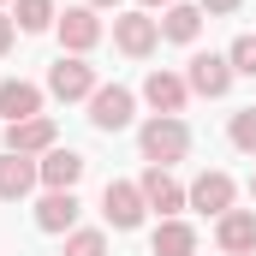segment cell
Masks as SVG:
<instances>
[{"label":"cell","instance_id":"6da1fadb","mask_svg":"<svg viewBox=\"0 0 256 256\" xmlns=\"http://www.w3.org/2000/svg\"><path fill=\"white\" fill-rule=\"evenodd\" d=\"M137 149H143V161H149V167H173V161H185L191 131H185L179 114H149L143 131H137Z\"/></svg>","mask_w":256,"mask_h":256},{"label":"cell","instance_id":"7a4b0ae2","mask_svg":"<svg viewBox=\"0 0 256 256\" xmlns=\"http://www.w3.org/2000/svg\"><path fill=\"white\" fill-rule=\"evenodd\" d=\"M102 84H96V66L84 60V54H60V60L48 66V96H60V102H90Z\"/></svg>","mask_w":256,"mask_h":256},{"label":"cell","instance_id":"3957f363","mask_svg":"<svg viewBox=\"0 0 256 256\" xmlns=\"http://www.w3.org/2000/svg\"><path fill=\"white\" fill-rule=\"evenodd\" d=\"M143 214H149L143 191H137L131 179H108V191H102V220H108L114 232H137V226H143Z\"/></svg>","mask_w":256,"mask_h":256},{"label":"cell","instance_id":"277c9868","mask_svg":"<svg viewBox=\"0 0 256 256\" xmlns=\"http://www.w3.org/2000/svg\"><path fill=\"white\" fill-rule=\"evenodd\" d=\"M131 114H137V96H131L126 84H102V90L90 96V126L96 131H126Z\"/></svg>","mask_w":256,"mask_h":256},{"label":"cell","instance_id":"5b68a950","mask_svg":"<svg viewBox=\"0 0 256 256\" xmlns=\"http://www.w3.org/2000/svg\"><path fill=\"white\" fill-rule=\"evenodd\" d=\"M155 42H161V18H149V12H120L114 18V48L120 54L143 60V54H155Z\"/></svg>","mask_w":256,"mask_h":256},{"label":"cell","instance_id":"8992f818","mask_svg":"<svg viewBox=\"0 0 256 256\" xmlns=\"http://www.w3.org/2000/svg\"><path fill=\"white\" fill-rule=\"evenodd\" d=\"M185 84H191V96L220 102V96L232 90V60H226V54H191V66H185Z\"/></svg>","mask_w":256,"mask_h":256},{"label":"cell","instance_id":"52a82bcc","mask_svg":"<svg viewBox=\"0 0 256 256\" xmlns=\"http://www.w3.org/2000/svg\"><path fill=\"white\" fill-rule=\"evenodd\" d=\"M54 30H60V48H66V54H90V48L102 42V18H96L90 6H66L60 18H54Z\"/></svg>","mask_w":256,"mask_h":256},{"label":"cell","instance_id":"ba28073f","mask_svg":"<svg viewBox=\"0 0 256 256\" xmlns=\"http://www.w3.org/2000/svg\"><path fill=\"white\" fill-rule=\"evenodd\" d=\"M137 191H143V202H149V208H155L161 220H173V214H179V208L191 202V196H185V185H179V179H173L167 167H149V173L137 179Z\"/></svg>","mask_w":256,"mask_h":256},{"label":"cell","instance_id":"9c48e42d","mask_svg":"<svg viewBox=\"0 0 256 256\" xmlns=\"http://www.w3.org/2000/svg\"><path fill=\"white\" fill-rule=\"evenodd\" d=\"M214 244L226 256H256V208H226L214 220Z\"/></svg>","mask_w":256,"mask_h":256},{"label":"cell","instance_id":"30bf717a","mask_svg":"<svg viewBox=\"0 0 256 256\" xmlns=\"http://www.w3.org/2000/svg\"><path fill=\"white\" fill-rule=\"evenodd\" d=\"M84 167H90V161H84L78 149H60V143H54V149L36 161V173H42V185H48V191H78Z\"/></svg>","mask_w":256,"mask_h":256},{"label":"cell","instance_id":"8fae6325","mask_svg":"<svg viewBox=\"0 0 256 256\" xmlns=\"http://www.w3.org/2000/svg\"><path fill=\"white\" fill-rule=\"evenodd\" d=\"M54 143H60V131H54V120H48V114L6 126V149H12V155H48Z\"/></svg>","mask_w":256,"mask_h":256},{"label":"cell","instance_id":"7c38bea8","mask_svg":"<svg viewBox=\"0 0 256 256\" xmlns=\"http://www.w3.org/2000/svg\"><path fill=\"white\" fill-rule=\"evenodd\" d=\"M42 185V173H36V161L30 155H0V202H24V196Z\"/></svg>","mask_w":256,"mask_h":256},{"label":"cell","instance_id":"4fadbf2b","mask_svg":"<svg viewBox=\"0 0 256 256\" xmlns=\"http://www.w3.org/2000/svg\"><path fill=\"white\" fill-rule=\"evenodd\" d=\"M185 96H191V84H185L179 72H161V66H155V72L143 78V102H149L155 114H179V108H185Z\"/></svg>","mask_w":256,"mask_h":256},{"label":"cell","instance_id":"5bb4252c","mask_svg":"<svg viewBox=\"0 0 256 256\" xmlns=\"http://www.w3.org/2000/svg\"><path fill=\"white\" fill-rule=\"evenodd\" d=\"M185 196H191V208H202V214H214V220H220V214L232 208V196H238V185H232L226 173H196V185H191Z\"/></svg>","mask_w":256,"mask_h":256},{"label":"cell","instance_id":"9a60e30c","mask_svg":"<svg viewBox=\"0 0 256 256\" xmlns=\"http://www.w3.org/2000/svg\"><path fill=\"white\" fill-rule=\"evenodd\" d=\"M0 114H6V126L36 120V114H42V90L24 84V78H0Z\"/></svg>","mask_w":256,"mask_h":256},{"label":"cell","instance_id":"2e32d148","mask_svg":"<svg viewBox=\"0 0 256 256\" xmlns=\"http://www.w3.org/2000/svg\"><path fill=\"white\" fill-rule=\"evenodd\" d=\"M36 226L42 232H72L78 226V191H48L36 202Z\"/></svg>","mask_w":256,"mask_h":256},{"label":"cell","instance_id":"e0dca14e","mask_svg":"<svg viewBox=\"0 0 256 256\" xmlns=\"http://www.w3.org/2000/svg\"><path fill=\"white\" fill-rule=\"evenodd\" d=\"M149 250H155V256H196V226H191V220H179V214L161 220L155 238H149Z\"/></svg>","mask_w":256,"mask_h":256},{"label":"cell","instance_id":"ac0fdd59","mask_svg":"<svg viewBox=\"0 0 256 256\" xmlns=\"http://www.w3.org/2000/svg\"><path fill=\"white\" fill-rule=\"evenodd\" d=\"M196 30H202V6L173 0V6L161 12V36H167V42H196Z\"/></svg>","mask_w":256,"mask_h":256},{"label":"cell","instance_id":"d6986e66","mask_svg":"<svg viewBox=\"0 0 256 256\" xmlns=\"http://www.w3.org/2000/svg\"><path fill=\"white\" fill-rule=\"evenodd\" d=\"M54 18H60V12H54V0H18V12H12V24H18V30H30V36H36V30H48Z\"/></svg>","mask_w":256,"mask_h":256},{"label":"cell","instance_id":"ffe728a7","mask_svg":"<svg viewBox=\"0 0 256 256\" xmlns=\"http://www.w3.org/2000/svg\"><path fill=\"white\" fill-rule=\"evenodd\" d=\"M66 256H108V232H96V226H72V232H66Z\"/></svg>","mask_w":256,"mask_h":256},{"label":"cell","instance_id":"44dd1931","mask_svg":"<svg viewBox=\"0 0 256 256\" xmlns=\"http://www.w3.org/2000/svg\"><path fill=\"white\" fill-rule=\"evenodd\" d=\"M226 137H232V149L256 155V108H238V114H232V126H226Z\"/></svg>","mask_w":256,"mask_h":256},{"label":"cell","instance_id":"7402d4cb","mask_svg":"<svg viewBox=\"0 0 256 256\" xmlns=\"http://www.w3.org/2000/svg\"><path fill=\"white\" fill-rule=\"evenodd\" d=\"M226 60H232V78H256V36H238L226 48Z\"/></svg>","mask_w":256,"mask_h":256},{"label":"cell","instance_id":"603a6c76","mask_svg":"<svg viewBox=\"0 0 256 256\" xmlns=\"http://www.w3.org/2000/svg\"><path fill=\"white\" fill-rule=\"evenodd\" d=\"M12 42H18V24H12V18L0 12V54H12Z\"/></svg>","mask_w":256,"mask_h":256},{"label":"cell","instance_id":"cb8c5ba5","mask_svg":"<svg viewBox=\"0 0 256 256\" xmlns=\"http://www.w3.org/2000/svg\"><path fill=\"white\" fill-rule=\"evenodd\" d=\"M202 12H214V18H226V12H238V0H196Z\"/></svg>","mask_w":256,"mask_h":256},{"label":"cell","instance_id":"d4e9b609","mask_svg":"<svg viewBox=\"0 0 256 256\" xmlns=\"http://www.w3.org/2000/svg\"><path fill=\"white\" fill-rule=\"evenodd\" d=\"M84 6H90V12H114L120 0H84Z\"/></svg>","mask_w":256,"mask_h":256},{"label":"cell","instance_id":"484cf974","mask_svg":"<svg viewBox=\"0 0 256 256\" xmlns=\"http://www.w3.org/2000/svg\"><path fill=\"white\" fill-rule=\"evenodd\" d=\"M155 6H161V12H167V6H173V0H137V12H155Z\"/></svg>","mask_w":256,"mask_h":256},{"label":"cell","instance_id":"4316f807","mask_svg":"<svg viewBox=\"0 0 256 256\" xmlns=\"http://www.w3.org/2000/svg\"><path fill=\"white\" fill-rule=\"evenodd\" d=\"M250 196H256V179H250Z\"/></svg>","mask_w":256,"mask_h":256}]
</instances>
